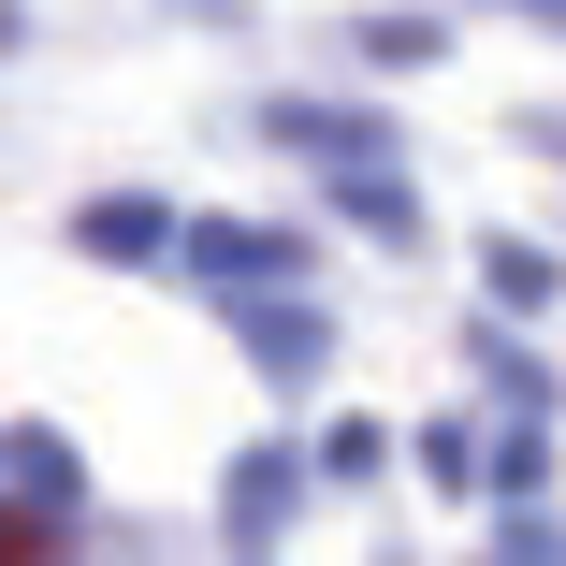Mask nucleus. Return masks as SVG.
<instances>
[{"label":"nucleus","mask_w":566,"mask_h":566,"mask_svg":"<svg viewBox=\"0 0 566 566\" xmlns=\"http://www.w3.org/2000/svg\"><path fill=\"white\" fill-rule=\"evenodd\" d=\"M189 262H203L218 291H276V276H305V248H291V233H248V218H203Z\"/></svg>","instance_id":"nucleus-1"},{"label":"nucleus","mask_w":566,"mask_h":566,"mask_svg":"<svg viewBox=\"0 0 566 566\" xmlns=\"http://www.w3.org/2000/svg\"><path fill=\"white\" fill-rule=\"evenodd\" d=\"M262 132H276V146H305V160H334V175H364V160L392 146L378 117H334V102H262Z\"/></svg>","instance_id":"nucleus-2"},{"label":"nucleus","mask_w":566,"mask_h":566,"mask_svg":"<svg viewBox=\"0 0 566 566\" xmlns=\"http://www.w3.org/2000/svg\"><path fill=\"white\" fill-rule=\"evenodd\" d=\"M276 523H291V465L262 450V465H233V552H276Z\"/></svg>","instance_id":"nucleus-3"},{"label":"nucleus","mask_w":566,"mask_h":566,"mask_svg":"<svg viewBox=\"0 0 566 566\" xmlns=\"http://www.w3.org/2000/svg\"><path fill=\"white\" fill-rule=\"evenodd\" d=\"M73 233H87L102 262H146V248L175 233V218H160V203H87V218H73Z\"/></svg>","instance_id":"nucleus-4"},{"label":"nucleus","mask_w":566,"mask_h":566,"mask_svg":"<svg viewBox=\"0 0 566 566\" xmlns=\"http://www.w3.org/2000/svg\"><path fill=\"white\" fill-rule=\"evenodd\" d=\"M349 44H364V59H392V73H436V59H450V30H421V15H364Z\"/></svg>","instance_id":"nucleus-5"},{"label":"nucleus","mask_w":566,"mask_h":566,"mask_svg":"<svg viewBox=\"0 0 566 566\" xmlns=\"http://www.w3.org/2000/svg\"><path fill=\"white\" fill-rule=\"evenodd\" d=\"M15 480H30V509L59 523V509H73V450H59V436H15Z\"/></svg>","instance_id":"nucleus-6"},{"label":"nucleus","mask_w":566,"mask_h":566,"mask_svg":"<svg viewBox=\"0 0 566 566\" xmlns=\"http://www.w3.org/2000/svg\"><path fill=\"white\" fill-rule=\"evenodd\" d=\"M480 262H494V291H509V305H552V248H523V233H509V248H480Z\"/></svg>","instance_id":"nucleus-7"},{"label":"nucleus","mask_w":566,"mask_h":566,"mask_svg":"<svg viewBox=\"0 0 566 566\" xmlns=\"http://www.w3.org/2000/svg\"><path fill=\"white\" fill-rule=\"evenodd\" d=\"M552 146H566V132H552Z\"/></svg>","instance_id":"nucleus-8"}]
</instances>
